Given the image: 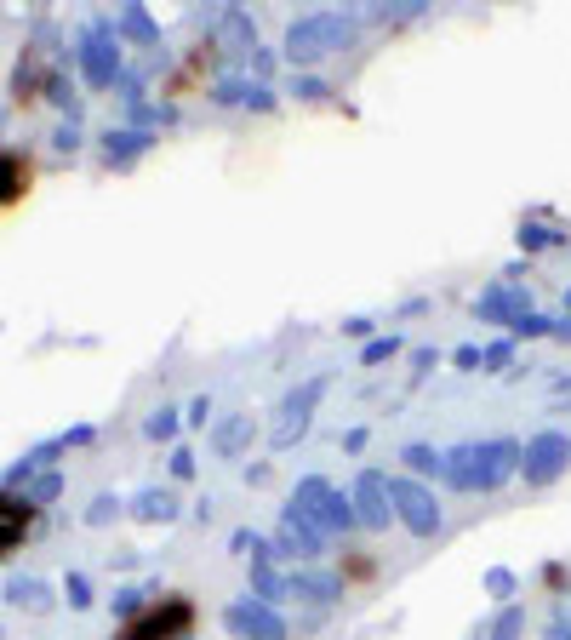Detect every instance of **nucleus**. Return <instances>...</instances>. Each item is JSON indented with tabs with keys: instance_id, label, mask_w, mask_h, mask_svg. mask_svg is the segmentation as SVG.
<instances>
[{
	"instance_id": "f257e3e1",
	"label": "nucleus",
	"mask_w": 571,
	"mask_h": 640,
	"mask_svg": "<svg viewBox=\"0 0 571 640\" xmlns=\"http://www.w3.org/2000/svg\"><path fill=\"white\" fill-rule=\"evenodd\" d=\"M520 469V446L514 440H480V446H457L446 452V480L457 492H492Z\"/></svg>"
},
{
	"instance_id": "f03ea898",
	"label": "nucleus",
	"mask_w": 571,
	"mask_h": 640,
	"mask_svg": "<svg viewBox=\"0 0 571 640\" xmlns=\"http://www.w3.org/2000/svg\"><path fill=\"white\" fill-rule=\"evenodd\" d=\"M355 40V18L349 12H309V18H297L286 29V46H280V58L292 63V69H309V63L332 58Z\"/></svg>"
},
{
	"instance_id": "7ed1b4c3",
	"label": "nucleus",
	"mask_w": 571,
	"mask_h": 640,
	"mask_svg": "<svg viewBox=\"0 0 571 640\" xmlns=\"http://www.w3.org/2000/svg\"><path fill=\"white\" fill-rule=\"evenodd\" d=\"M286 515L309 520L320 538H326V532H355V526H360V520H355V503L343 498L332 480H320V475L297 480V492H292V503H286Z\"/></svg>"
},
{
	"instance_id": "20e7f679",
	"label": "nucleus",
	"mask_w": 571,
	"mask_h": 640,
	"mask_svg": "<svg viewBox=\"0 0 571 640\" xmlns=\"http://www.w3.org/2000/svg\"><path fill=\"white\" fill-rule=\"evenodd\" d=\"M320 395H326V378H309V383H297V389H286V395H280L275 429H269V446H275V452H286V446H297V440L309 435Z\"/></svg>"
},
{
	"instance_id": "39448f33",
	"label": "nucleus",
	"mask_w": 571,
	"mask_h": 640,
	"mask_svg": "<svg viewBox=\"0 0 571 640\" xmlns=\"http://www.w3.org/2000/svg\"><path fill=\"white\" fill-rule=\"evenodd\" d=\"M189 629H195L189 595H166L160 606H143L138 618H126L120 640H189Z\"/></svg>"
},
{
	"instance_id": "423d86ee",
	"label": "nucleus",
	"mask_w": 571,
	"mask_h": 640,
	"mask_svg": "<svg viewBox=\"0 0 571 640\" xmlns=\"http://www.w3.org/2000/svg\"><path fill=\"white\" fill-rule=\"evenodd\" d=\"M389 492H394V520H400L412 538H434V532H440V503H434V492L423 486V480L394 475Z\"/></svg>"
},
{
	"instance_id": "0eeeda50",
	"label": "nucleus",
	"mask_w": 571,
	"mask_h": 640,
	"mask_svg": "<svg viewBox=\"0 0 571 640\" xmlns=\"http://www.w3.org/2000/svg\"><path fill=\"white\" fill-rule=\"evenodd\" d=\"M571 463V440L560 435V429H549V435H532L526 446H520V475H526V486H549V480L566 475Z\"/></svg>"
},
{
	"instance_id": "6e6552de",
	"label": "nucleus",
	"mask_w": 571,
	"mask_h": 640,
	"mask_svg": "<svg viewBox=\"0 0 571 640\" xmlns=\"http://www.w3.org/2000/svg\"><path fill=\"white\" fill-rule=\"evenodd\" d=\"M349 503H355V520L360 526H372V532H383L394 520V492H389V475L383 469H360L355 492H349Z\"/></svg>"
},
{
	"instance_id": "1a4fd4ad",
	"label": "nucleus",
	"mask_w": 571,
	"mask_h": 640,
	"mask_svg": "<svg viewBox=\"0 0 571 640\" xmlns=\"http://www.w3.org/2000/svg\"><path fill=\"white\" fill-rule=\"evenodd\" d=\"M223 623H229V635L240 640H286V618H280L275 606H263V600H235L229 612H223Z\"/></svg>"
},
{
	"instance_id": "9d476101",
	"label": "nucleus",
	"mask_w": 571,
	"mask_h": 640,
	"mask_svg": "<svg viewBox=\"0 0 571 640\" xmlns=\"http://www.w3.org/2000/svg\"><path fill=\"white\" fill-rule=\"evenodd\" d=\"M80 75L92 80V86H115L120 80V46L109 35H103V29H92V35L80 40Z\"/></svg>"
},
{
	"instance_id": "9b49d317",
	"label": "nucleus",
	"mask_w": 571,
	"mask_h": 640,
	"mask_svg": "<svg viewBox=\"0 0 571 640\" xmlns=\"http://www.w3.org/2000/svg\"><path fill=\"white\" fill-rule=\"evenodd\" d=\"M212 40L229 52V58H252L257 52V29H252V18L240 12V6H223L212 18Z\"/></svg>"
},
{
	"instance_id": "f8f14e48",
	"label": "nucleus",
	"mask_w": 571,
	"mask_h": 640,
	"mask_svg": "<svg viewBox=\"0 0 571 640\" xmlns=\"http://www.w3.org/2000/svg\"><path fill=\"white\" fill-rule=\"evenodd\" d=\"M269 543H275V555H280V560H297V566H309V560L320 555V532L309 526V520H297V515L280 520Z\"/></svg>"
},
{
	"instance_id": "ddd939ff",
	"label": "nucleus",
	"mask_w": 571,
	"mask_h": 640,
	"mask_svg": "<svg viewBox=\"0 0 571 640\" xmlns=\"http://www.w3.org/2000/svg\"><path fill=\"white\" fill-rule=\"evenodd\" d=\"M286 600L332 606V600H343V578H337V572H309V566H297L292 578H286Z\"/></svg>"
},
{
	"instance_id": "4468645a",
	"label": "nucleus",
	"mask_w": 571,
	"mask_h": 640,
	"mask_svg": "<svg viewBox=\"0 0 571 640\" xmlns=\"http://www.w3.org/2000/svg\"><path fill=\"white\" fill-rule=\"evenodd\" d=\"M35 503L29 498H12V492H0V555H12L23 538H29V526H35Z\"/></svg>"
},
{
	"instance_id": "2eb2a0df",
	"label": "nucleus",
	"mask_w": 571,
	"mask_h": 640,
	"mask_svg": "<svg viewBox=\"0 0 571 640\" xmlns=\"http://www.w3.org/2000/svg\"><path fill=\"white\" fill-rule=\"evenodd\" d=\"M252 435H257L252 412H229V418L212 423V452H217V458H240V452L252 446Z\"/></svg>"
},
{
	"instance_id": "dca6fc26",
	"label": "nucleus",
	"mask_w": 571,
	"mask_h": 640,
	"mask_svg": "<svg viewBox=\"0 0 571 640\" xmlns=\"http://www.w3.org/2000/svg\"><path fill=\"white\" fill-rule=\"evenodd\" d=\"M520 315H526V298H520L514 286H492V292H480V298H474V320H492V326H514Z\"/></svg>"
},
{
	"instance_id": "f3484780",
	"label": "nucleus",
	"mask_w": 571,
	"mask_h": 640,
	"mask_svg": "<svg viewBox=\"0 0 571 640\" xmlns=\"http://www.w3.org/2000/svg\"><path fill=\"white\" fill-rule=\"evenodd\" d=\"M52 69H58V63H46L40 52H23V58H18V75H12V92H18V103H40V98H46V86H52Z\"/></svg>"
},
{
	"instance_id": "a211bd4d",
	"label": "nucleus",
	"mask_w": 571,
	"mask_h": 640,
	"mask_svg": "<svg viewBox=\"0 0 571 640\" xmlns=\"http://www.w3.org/2000/svg\"><path fill=\"white\" fill-rule=\"evenodd\" d=\"M29 183H35V166H29V155H12V149H0V212H6V206H18V200L29 195Z\"/></svg>"
},
{
	"instance_id": "6ab92c4d",
	"label": "nucleus",
	"mask_w": 571,
	"mask_h": 640,
	"mask_svg": "<svg viewBox=\"0 0 571 640\" xmlns=\"http://www.w3.org/2000/svg\"><path fill=\"white\" fill-rule=\"evenodd\" d=\"M149 143H155V132L120 126V132H109V138H103V160H109V166H132L138 155H149Z\"/></svg>"
},
{
	"instance_id": "aec40b11",
	"label": "nucleus",
	"mask_w": 571,
	"mask_h": 640,
	"mask_svg": "<svg viewBox=\"0 0 571 640\" xmlns=\"http://www.w3.org/2000/svg\"><path fill=\"white\" fill-rule=\"evenodd\" d=\"M132 515H138V520H155V526H166V520H178V492H166V486H149V492H138Z\"/></svg>"
},
{
	"instance_id": "412c9836",
	"label": "nucleus",
	"mask_w": 571,
	"mask_h": 640,
	"mask_svg": "<svg viewBox=\"0 0 571 640\" xmlns=\"http://www.w3.org/2000/svg\"><path fill=\"white\" fill-rule=\"evenodd\" d=\"M212 98L217 103H252V109H275V92H269V86H257V80H223Z\"/></svg>"
},
{
	"instance_id": "4be33fe9",
	"label": "nucleus",
	"mask_w": 571,
	"mask_h": 640,
	"mask_svg": "<svg viewBox=\"0 0 571 640\" xmlns=\"http://www.w3.org/2000/svg\"><path fill=\"white\" fill-rule=\"evenodd\" d=\"M115 35H132L143 40V46H160V23L143 12V6H120V18H115Z\"/></svg>"
},
{
	"instance_id": "5701e85b",
	"label": "nucleus",
	"mask_w": 571,
	"mask_h": 640,
	"mask_svg": "<svg viewBox=\"0 0 571 640\" xmlns=\"http://www.w3.org/2000/svg\"><path fill=\"white\" fill-rule=\"evenodd\" d=\"M6 600H12V606H29V612H46V606H52V589L40 578H12L6 583Z\"/></svg>"
},
{
	"instance_id": "b1692460",
	"label": "nucleus",
	"mask_w": 571,
	"mask_h": 640,
	"mask_svg": "<svg viewBox=\"0 0 571 640\" xmlns=\"http://www.w3.org/2000/svg\"><path fill=\"white\" fill-rule=\"evenodd\" d=\"M400 463H406L412 475H434V480H446V452H434V446H423V440H417V446H406V452H400Z\"/></svg>"
},
{
	"instance_id": "393cba45",
	"label": "nucleus",
	"mask_w": 571,
	"mask_h": 640,
	"mask_svg": "<svg viewBox=\"0 0 571 640\" xmlns=\"http://www.w3.org/2000/svg\"><path fill=\"white\" fill-rule=\"evenodd\" d=\"M520 629H526V612H520V606H503L474 640H520Z\"/></svg>"
},
{
	"instance_id": "a878e982",
	"label": "nucleus",
	"mask_w": 571,
	"mask_h": 640,
	"mask_svg": "<svg viewBox=\"0 0 571 640\" xmlns=\"http://www.w3.org/2000/svg\"><path fill=\"white\" fill-rule=\"evenodd\" d=\"M143 435L155 440V446H172V440H178V406H160V412H149V418H143Z\"/></svg>"
},
{
	"instance_id": "bb28decb",
	"label": "nucleus",
	"mask_w": 571,
	"mask_h": 640,
	"mask_svg": "<svg viewBox=\"0 0 571 640\" xmlns=\"http://www.w3.org/2000/svg\"><path fill=\"white\" fill-rule=\"evenodd\" d=\"M560 240H571V235H560L549 223H520V246L526 252H543V246H560Z\"/></svg>"
},
{
	"instance_id": "cd10ccee",
	"label": "nucleus",
	"mask_w": 571,
	"mask_h": 640,
	"mask_svg": "<svg viewBox=\"0 0 571 640\" xmlns=\"http://www.w3.org/2000/svg\"><path fill=\"white\" fill-rule=\"evenodd\" d=\"M58 492H63V475H58V469H46V475H35V486H29L23 498L35 503V509H46V503L58 498Z\"/></svg>"
},
{
	"instance_id": "c85d7f7f",
	"label": "nucleus",
	"mask_w": 571,
	"mask_h": 640,
	"mask_svg": "<svg viewBox=\"0 0 571 640\" xmlns=\"http://www.w3.org/2000/svg\"><path fill=\"white\" fill-rule=\"evenodd\" d=\"M394 355H400V338L389 332V338H372L360 349V366H383V360H394Z\"/></svg>"
},
{
	"instance_id": "c756f323",
	"label": "nucleus",
	"mask_w": 571,
	"mask_h": 640,
	"mask_svg": "<svg viewBox=\"0 0 571 640\" xmlns=\"http://www.w3.org/2000/svg\"><path fill=\"white\" fill-rule=\"evenodd\" d=\"M292 98L297 103H326V98H332V86H326V80H315V75H297L292 80Z\"/></svg>"
},
{
	"instance_id": "7c9ffc66",
	"label": "nucleus",
	"mask_w": 571,
	"mask_h": 640,
	"mask_svg": "<svg viewBox=\"0 0 571 640\" xmlns=\"http://www.w3.org/2000/svg\"><path fill=\"white\" fill-rule=\"evenodd\" d=\"M549 332H554V320L532 315V309H526V315H520V320L509 326V338H549Z\"/></svg>"
},
{
	"instance_id": "2f4dec72",
	"label": "nucleus",
	"mask_w": 571,
	"mask_h": 640,
	"mask_svg": "<svg viewBox=\"0 0 571 640\" xmlns=\"http://www.w3.org/2000/svg\"><path fill=\"white\" fill-rule=\"evenodd\" d=\"M229 549H235L240 560H252V555H263V549H269V538H257L252 526H240L235 538H229Z\"/></svg>"
},
{
	"instance_id": "473e14b6",
	"label": "nucleus",
	"mask_w": 571,
	"mask_h": 640,
	"mask_svg": "<svg viewBox=\"0 0 571 640\" xmlns=\"http://www.w3.org/2000/svg\"><path fill=\"white\" fill-rule=\"evenodd\" d=\"M509 360H514V343H509V338H503V343H486V349H480V366H486V372H503Z\"/></svg>"
},
{
	"instance_id": "72a5a7b5",
	"label": "nucleus",
	"mask_w": 571,
	"mask_h": 640,
	"mask_svg": "<svg viewBox=\"0 0 571 640\" xmlns=\"http://www.w3.org/2000/svg\"><path fill=\"white\" fill-rule=\"evenodd\" d=\"M486 595H492V600H509L514 595V572H509V566H492V572H486Z\"/></svg>"
},
{
	"instance_id": "f704fd0d",
	"label": "nucleus",
	"mask_w": 571,
	"mask_h": 640,
	"mask_svg": "<svg viewBox=\"0 0 571 640\" xmlns=\"http://www.w3.org/2000/svg\"><path fill=\"white\" fill-rule=\"evenodd\" d=\"M115 515H120V498L103 492V498H92V509H86V526H103V520H115Z\"/></svg>"
},
{
	"instance_id": "c9c22d12",
	"label": "nucleus",
	"mask_w": 571,
	"mask_h": 640,
	"mask_svg": "<svg viewBox=\"0 0 571 640\" xmlns=\"http://www.w3.org/2000/svg\"><path fill=\"white\" fill-rule=\"evenodd\" d=\"M63 600H69V606H92V583H86V578L75 572V578L63 583Z\"/></svg>"
},
{
	"instance_id": "e433bc0d",
	"label": "nucleus",
	"mask_w": 571,
	"mask_h": 640,
	"mask_svg": "<svg viewBox=\"0 0 571 640\" xmlns=\"http://www.w3.org/2000/svg\"><path fill=\"white\" fill-rule=\"evenodd\" d=\"M115 612H120V618H138V612H143V589H120Z\"/></svg>"
},
{
	"instance_id": "4c0bfd02",
	"label": "nucleus",
	"mask_w": 571,
	"mask_h": 640,
	"mask_svg": "<svg viewBox=\"0 0 571 640\" xmlns=\"http://www.w3.org/2000/svg\"><path fill=\"white\" fill-rule=\"evenodd\" d=\"M189 475H195V452L178 446V452H172V480H189Z\"/></svg>"
},
{
	"instance_id": "58836bf2",
	"label": "nucleus",
	"mask_w": 571,
	"mask_h": 640,
	"mask_svg": "<svg viewBox=\"0 0 571 640\" xmlns=\"http://www.w3.org/2000/svg\"><path fill=\"white\" fill-rule=\"evenodd\" d=\"M252 75H257V86L275 75V52H263V46H257V52H252Z\"/></svg>"
},
{
	"instance_id": "ea45409f",
	"label": "nucleus",
	"mask_w": 571,
	"mask_h": 640,
	"mask_svg": "<svg viewBox=\"0 0 571 640\" xmlns=\"http://www.w3.org/2000/svg\"><path fill=\"white\" fill-rule=\"evenodd\" d=\"M52 143H58V149H80V126H75V120H63V126H58V138H52Z\"/></svg>"
},
{
	"instance_id": "a19ab883",
	"label": "nucleus",
	"mask_w": 571,
	"mask_h": 640,
	"mask_svg": "<svg viewBox=\"0 0 571 640\" xmlns=\"http://www.w3.org/2000/svg\"><path fill=\"white\" fill-rule=\"evenodd\" d=\"M189 423H195V429H206V423H212V400H206V395L189 406Z\"/></svg>"
},
{
	"instance_id": "79ce46f5",
	"label": "nucleus",
	"mask_w": 571,
	"mask_h": 640,
	"mask_svg": "<svg viewBox=\"0 0 571 640\" xmlns=\"http://www.w3.org/2000/svg\"><path fill=\"white\" fill-rule=\"evenodd\" d=\"M457 366H463V372H474V366H480V343H463V349H457Z\"/></svg>"
},
{
	"instance_id": "37998d69",
	"label": "nucleus",
	"mask_w": 571,
	"mask_h": 640,
	"mask_svg": "<svg viewBox=\"0 0 571 640\" xmlns=\"http://www.w3.org/2000/svg\"><path fill=\"white\" fill-rule=\"evenodd\" d=\"M343 332H349V338H372V320L355 315V320H343Z\"/></svg>"
},
{
	"instance_id": "c03bdc74",
	"label": "nucleus",
	"mask_w": 571,
	"mask_h": 640,
	"mask_svg": "<svg viewBox=\"0 0 571 640\" xmlns=\"http://www.w3.org/2000/svg\"><path fill=\"white\" fill-rule=\"evenodd\" d=\"M554 338H566V343H571V320H566V326H554Z\"/></svg>"
},
{
	"instance_id": "a18cd8bd",
	"label": "nucleus",
	"mask_w": 571,
	"mask_h": 640,
	"mask_svg": "<svg viewBox=\"0 0 571 640\" xmlns=\"http://www.w3.org/2000/svg\"><path fill=\"white\" fill-rule=\"evenodd\" d=\"M566 303H571V292H566Z\"/></svg>"
}]
</instances>
